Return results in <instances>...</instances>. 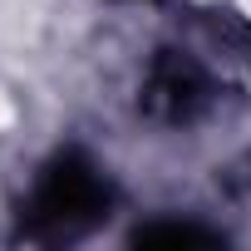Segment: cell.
<instances>
[{"label": "cell", "mask_w": 251, "mask_h": 251, "mask_svg": "<svg viewBox=\"0 0 251 251\" xmlns=\"http://www.w3.org/2000/svg\"><path fill=\"white\" fill-rule=\"evenodd\" d=\"M212 108V74L187 50H158L138 84V113L168 128H187Z\"/></svg>", "instance_id": "cell-2"}, {"label": "cell", "mask_w": 251, "mask_h": 251, "mask_svg": "<svg viewBox=\"0 0 251 251\" xmlns=\"http://www.w3.org/2000/svg\"><path fill=\"white\" fill-rule=\"evenodd\" d=\"M133 246H158V251H187V246H222L226 236L207 222H192V217H153V222H138Z\"/></svg>", "instance_id": "cell-3"}, {"label": "cell", "mask_w": 251, "mask_h": 251, "mask_svg": "<svg viewBox=\"0 0 251 251\" xmlns=\"http://www.w3.org/2000/svg\"><path fill=\"white\" fill-rule=\"evenodd\" d=\"M113 202H118V187L108 182V173L89 153L64 148L35 173V182H30V192L20 202L15 231L25 241H40V246L79 241L99 222H108Z\"/></svg>", "instance_id": "cell-1"}]
</instances>
